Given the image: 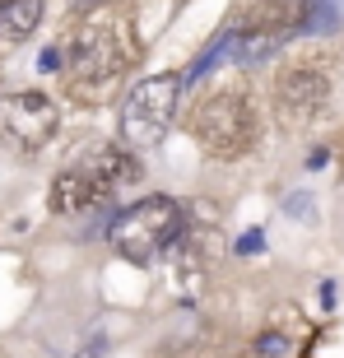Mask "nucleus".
Instances as JSON below:
<instances>
[{"label": "nucleus", "instance_id": "nucleus-8", "mask_svg": "<svg viewBox=\"0 0 344 358\" xmlns=\"http://www.w3.org/2000/svg\"><path fill=\"white\" fill-rule=\"evenodd\" d=\"M42 28V0H0V38L28 42Z\"/></svg>", "mask_w": 344, "mask_h": 358}, {"label": "nucleus", "instance_id": "nucleus-10", "mask_svg": "<svg viewBox=\"0 0 344 358\" xmlns=\"http://www.w3.org/2000/svg\"><path fill=\"white\" fill-rule=\"evenodd\" d=\"M284 214H289L293 224H312V219H317V200L307 196V191H293V196L284 200Z\"/></svg>", "mask_w": 344, "mask_h": 358}, {"label": "nucleus", "instance_id": "nucleus-12", "mask_svg": "<svg viewBox=\"0 0 344 358\" xmlns=\"http://www.w3.org/2000/svg\"><path fill=\"white\" fill-rule=\"evenodd\" d=\"M265 247V233L261 228H252V233H242V242H238V256H256Z\"/></svg>", "mask_w": 344, "mask_h": 358}, {"label": "nucleus", "instance_id": "nucleus-6", "mask_svg": "<svg viewBox=\"0 0 344 358\" xmlns=\"http://www.w3.org/2000/svg\"><path fill=\"white\" fill-rule=\"evenodd\" d=\"M275 98H279V117L289 121V126H303V121H312L321 107H326L331 80H326L321 70H312V66H293V70L279 75Z\"/></svg>", "mask_w": 344, "mask_h": 358}, {"label": "nucleus", "instance_id": "nucleus-2", "mask_svg": "<svg viewBox=\"0 0 344 358\" xmlns=\"http://www.w3.org/2000/svg\"><path fill=\"white\" fill-rule=\"evenodd\" d=\"M177 233H182V205L172 196H145L140 205L117 214L112 247H117V256H126L135 266H149Z\"/></svg>", "mask_w": 344, "mask_h": 358}, {"label": "nucleus", "instance_id": "nucleus-5", "mask_svg": "<svg viewBox=\"0 0 344 358\" xmlns=\"http://www.w3.org/2000/svg\"><path fill=\"white\" fill-rule=\"evenodd\" d=\"M56 126H61V112H56V103L47 93L24 89V93H5L0 98V140L5 145L33 154V149H42L56 135Z\"/></svg>", "mask_w": 344, "mask_h": 358}, {"label": "nucleus", "instance_id": "nucleus-7", "mask_svg": "<svg viewBox=\"0 0 344 358\" xmlns=\"http://www.w3.org/2000/svg\"><path fill=\"white\" fill-rule=\"evenodd\" d=\"M70 66H75V80H107V75H117L126 66L121 47H117V33L107 24H84L75 47H70Z\"/></svg>", "mask_w": 344, "mask_h": 358}, {"label": "nucleus", "instance_id": "nucleus-9", "mask_svg": "<svg viewBox=\"0 0 344 358\" xmlns=\"http://www.w3.org/2000/svg\"><path fill=\"white\" fill-rule=\"evenodd\" d=\"M331 28H340L335 5L331 0H312V5H307V19H303V33H331Z\"/></svg>", "mask_w": 344, "mask_h": 358}, {"label": "nucleus", "instance_id": "nucleus-13", "mask_svg": "<svg viewBox=\"0 0 344 358\" xmlns=\"http://www.w3.org/2000/svg\"><path fill=\"white\" fill-rule=\"evenodd\" d=\"M321 307H335V284H321Z\"/></svg>", "mask_w": 344, "mask_h": 358}, {"label": "nucleus", "instance_id": "nucleus-1", "mask_svg": "<svg viewBox=\"0 0 344 358\" xmlns=\"http://www.w3.org/2000/svg\"><path fill=\"white\" fill-rule=\"evenodd\" d=\"M182 75H149L140 80L126 103H121V140L131 149H154L163 145V135L172 131L177 121V107H182Z\"/></svg>", "mask_w": 344, "mask_h": 358}, {"label": "nucleus", "instance_id": "nucleus-11", "mask_svg": "<svg viewBox=\"0 0 344 358\" xmlns=\"http://www.w3.org/2000/svg\"><path fill=\"white\" fill-rule=\"evenodd\" d=\"M256 349H261L265 358H279V354H289V340H284L279 331H270V335H261V340H256Z\"/></svg>", "mask_w": 344, "mask_h": 358}, {"label": "nucleus", "instance_id": "nucleus-4", "mask_svg": "<svg viewBox=\"0 0 344 358\" xmlns=\"http://www.w3.org/2000/svg\"><path fill=\"white\" fill-rule=\"evenodd\" d=\"M196 135L214 159H238L252 145V107L242 93H214L196 112Z\"/></svg>", "mask_w": 344, "mask_h": 358}, {"label": "nucleus", "instance_id": "nucleus-3", "mask_svg": "<svg viewBox=\"0 0 344 358\" xmlns=\"http://www.w3.org/2000/svg\"><path fill=\"white\" fill-rule=\"evenodd\" d=\"M135 163H126L117 149H103L93 154L89 163H75L66 173H56L52 182V210L56 214H80V210H93V205H107L117 196V182H131Z\"/></svg>", "mask_w": 344, "mask_h": 358}]
</instances>
